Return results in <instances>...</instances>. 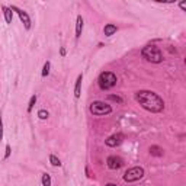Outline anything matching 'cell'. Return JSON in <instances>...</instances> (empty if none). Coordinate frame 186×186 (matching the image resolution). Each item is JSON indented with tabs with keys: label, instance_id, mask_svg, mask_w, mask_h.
<instances>
[{
	"label": "cell",
	"instance_id": "cell-1",
	"mask_svg": "<svg viewBox=\"0 0 186 186\" xmlns=\"http://www.w3.org/2000/svg\"><path fill=\"white\" fill-rule=\"evenodd\" d=\"M135 100L148 112H162L164 108V102L162 97L150 90H140L138 93H135Z\"/></svg>",
	"mask_w": 186,
	"mask_h": 186
},
{
	"label": "cell",
	"instance_id": "cell-2",
	"mask_svg": "<svg viewBox=\"0 0 186 186\" xmlns=\"http://www.w3.org/2000/svg\"><path fill=\"white\" fill-rule=\"evenodd\" d=\"M141 54H143V57L146 58L147 61H151V63H156V64H159V63L163 61L162 51L157 48V47H154V45L144 47L143 51H141Z\"/></svg>",
	"mask_w": 186,
	"mask_h": 186
},
{
	"label": "cell",
	"instance_id": "cell-3",
	"mask_svg": "<svg viewBox=\"0 0 186 186\" xmlns=\"http://www.w3.org/2000/svg\"><path fill=\"white\" fill-rule=\"evenodd\" d=\"M97 83H99V87L102 90H109L116 84V76L113 73H111V71H103L99 76Z\"/></svg>",
	"mask_w": 186,
	"mask_h": 186
},
{
	"label": "cell",
	"instance_id": "cell-4",
	"mask_svg": "<svg viewBox=\"0 0 186 186\" xmlns=\"http://www.w3.org/2000/svg\"><path fill=\"white\" fill-rule=\"evenodd\" d=\"M90 112L96 116H103V115H109L112 112V108L105 103V102H100V100H96L90 105Z\"/></svg>",
	"mask_w": 186,
	"mask_h": 186
},
{
	"label": "cell",
	"instance_id": "cell-5",
	"mask_svg": "<svg viewBox=\"0 0 186 186\" xmlns=\"http://www.w3.org/2000/svg\"><path fill=\"white\" fill-rule=\"evenodd\" d=\"M143 176H144V169L143 167H132V169L125 172L124 180L131 183V182H137L140 179H143Z\"/></svg>",
	"mask_w": 186,
	"mask_h": 186
},
{
	"label": "cell",
	"instance_id": "cell-6",
	"mask_svg": "<svg viewBox=\"0 0 186 186\" xmlns=\"http://www.w3.org/2000/svg\"><path fill=\"white\" fill-rule=\"evenodd\" d=\"M106 164H108L109 169L116 170V169H121L122 166H124V160H122L121 157H118V156H111V157H108Z\"/></svg>",
	"mask_w": 186,
	"mask_h": 186
},
{
	"label": "cell",
	"instance_id": "cell-7",
	"mask_svg": "<svg viewBox=\"0 0 186 186\" xmlns=\"http://www.w3.org/2000/svg\"><path fill=\"white\" fill-rule=\"evenodd\" d=\"M10 9H12V10H15V12H17V15H19V17H20V20L24 22L25 28H26V29H29V28H31V19H29V16H28V13H26V12H24V10H20V9L15 8V6H12Z\"/></svg>",
	"mask_w": 186,
	"mask_h": 186
},
{
	"label": "cell",
	"instance_id": "cell-8",
	"mask_svg": "<svg viewBox=\"0 0 186 186\" xmlns=\"http://www.w3.org/2000/svg\"><path fill=\"white\" fill-rule=\"evenodd\" d=\"M121 141H122V135H121V134H116V135L109 137L105 143H106V146H108V147H116L118 144H121Z\"/></svg>",
	"mask_w": 186,
	"mask_h": 186
},
{
	"label": "cell",
	"instance_id": "cell-9",
	"mask_svg": "<svg viewBox=\"0 0 186 186\" xmlns=\"http://www.w3.org/2000/svg\"><path fill=\"white\" fill-rule=\"evenodd\" d=\"M116 31H118V28H116L115 25H112V24H108L105 28H103V32H105L106 36H112Z\"/></svg>",
	"mask_w": 186,
	"mask_h": 186
},
{
	"label": "cell",
	"instance_id": "cell-10",
	"mask_svg": "<svg viewBox=\"0 0 186 186\" xmlns=\"http://www.w3.org/2000/svg\"><path fill=\"white\" fill-rule=\"evenodd\" d=\"M83 31V17L77 16V22H76V38H79Z\"/></svg>",
	"mask_w": 186,
	"mask_h": 186
},
{
	"label": "cell",
	"instance_id": "cell-11",
	"mask_svg": "<svg viewBox=\"0 0 186 186\" xmlns=\"http://www.w3.org/2000/svg\"><path fill=\"white\" fill-rule=\"evenodd\" d=\"M3 12H5V19H6V22H8V24H12V17H13V12H12V9L3 6Z\"/></svg>",
	"mask_w": 186,
	"mask_h": 186
},
{
	"label": "cell",
	"instance_id": "cell-12",
	"mask_svg": "<svg viewBox=\"0 0 186 186\" xmlns=\"http://www.w3.org/2000/svg\"><path fill=\"white\" fill-rule=\"evenodd\" d=\"M81 80H83V76H79L77 77V81H76V89H74V96L80 97V89H81Z\"/></svg>",
	"mask_w": 186,
	"mask_h": 186
},
{
	"label": "cell",
	"instance_id": "cell-13",
	"mask_svg": "<svg viewBox=\"0 0 186 186\" xmlns=\"http://www.w3.org/2000/svg\"><path fill=\"white\" fill-rule=\"evenodd\" d=\"M49 162H51V164H52V166H55V167H60V166H61L60 159H58V157H55L54 154H51V156H49Z\"/></svg>",
	"mask_w": 186,
	"mask_h": 186
},
{
	"label": "cell",
	"instance_id": "cell-14",
	"mask_svg": "<svg viewBox=\"0 0 186 186\" xmlns=\"http://www.w3.org/2000/svg\"><path fill=\"white\" fill-rule=\"evenodd\" d=\"M42 186H51V176L48 173L42 175Z\"/></svg>",
	"mask_w": 186,
	"mask_h": 186
},
{
	"label": "cell",
	"instance_id": "cell-15",
	"mask_svg": "<svg viewBox=\"0 0 186 186\" xmlns=\"http://www.w3.org/2000/svg\"><path fill=\"white\" fill-rule=\"evenodd\" d=\"M49 67H51V64L47 61V63L44 64V68H42V77H47L49 74Z\"/></svg>",
	"mask_w": 186,
	"mask_h": 186
},
{
	"label": "cell",
	"instance_id": "cell-16",
	"mask_svg": "<svg viewBox=\"0 0 186 186\" xmlns=\"http://www.w3.org/2000/svg\"><path fill=\"white\" fill-rule=\"evenodd\" d=\"M38 116H39V119H47L49 116L48 111H45V109H41L39 112H38Z\"/></svg>",
	"mask_w": 186,
	"mask_h": 186
},
{
	"label": "cell",
	"instance_id": "cell-17",
	"mask_svg": "<svg viewBox=\"0 0 186 186\" xmlns=\"http://www.w3.org/2000/svg\"><path fill=\"white\" fill-rule=\"evenodd\" d=\"M36 103V96H32L31 97V100H29V105H28V112H31L32 111V108H33V105Z\"/></svg>",
	"mask_w": 186,
	"mask_h": 186
},
{
	"label": "cell",
	"instance_id": "cell-18",
	"mask_svg": "<svg viewBox=\"0 0 186 186\" xmlns=\"http://www.w3.org/2000/svg\"><path fill=\"white\" fill-rule=\"evenodd\" d=\"M109 100H113V102H118V103H122V102H124V100H122L121 97H119V96H115V95H111V96H109Z\"/></svg>",
	"mask_w": 186,
	"mask_h": 186
},
{
	"label": "cell",
	"instance_id": "cell-19",
	"mask_svg": "<svg viewBox=\"0 0 186 186\" xmlns=\"http://www.w3.org/2000/svg\"><path fill=\"white\" fill-rule=\"evenodd\" d=\"M3 138V122H2V119H0V140Z\"/></svg>",
	"mask_w": 186,
	"mask_h": 186
},
{
	"label": "cell",
	"instance_id": "cell-20",
	"mask_svg": "<svg viewBox=\"0 0 186 186\" xmlns=\"http://www.w3.org/2000/svg\"><path fill=\"white\" fill-rule=\"evenodd\" d=\"M9 156H10V146H6V156H5V159H8Z\"/></svg>",
	"mask_w": 186,
	"mask_h": 186
},
{
	"label": "cell",
	"instance_id": "cell-21",
	"mask_svg": "<svg viewBox=\"0 0 186 186\" xmlns=\"http://www.w3.org/2000/svg\"><path fill=\"white\" fill-rule=\"evenodd\" d=\"M180 9H182V10H186V2H182V3H180Z\"/></svg>",
	"mask_w": 186,
	"mask_h": 186
},
{
	"label": "cell",
	"instance_id": "cell-22",
	"mask_svg": "<svg viewBox=\"0 0 186 186\" xmlns=\"http://www.w3.org/2000/svg\"><path fill=\"white\" fill-rule=\"evenodd\" d=\"M106 186H116V185H113V183H108Z\"/></svg>",
	"mask_w": 186,
	"mask_h": 186
}]
</instances>
